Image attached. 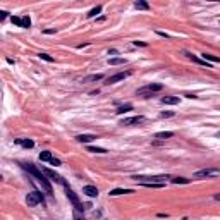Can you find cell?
Returning <instances> with one entry per match:
<instances>
[{
  "label": "cell",
  "mask_w": 220,
  "mask_h": 220,
  "mask_svg": "<svg viewBox=\"0 0 220 220\" xmlns=\"http://www.w3.org/2000/svg\"><path fill=\"white\" fill-rule=\"evenodd\" d=\"M163 88V84L160 83H151L148 86H145V88H141V90L136 91V95H146V93H157V91H162Z\"/></svg>",
  "instance_id": "cell-5"
},
{
  "label": "cell",
  "mask_w": 220,
  "mask_h": 220,
  "mask_svg": "<svg viewBox=\"0 0 220 220\" xmlns=\"http://www.w3.org/2000/svg\"><path fill=\"white\" fill-rule=\"evenodd\" d=\"M115 53H117V50H114V48H112V50H109V55H115Z\"/></svg>",
  "instance_id": "cell-35"
},
{
  "label": "cell",
  "mask_w": 220,
  "mask_h": 220,
  "mask_svg": "<svg viewBox=\"0 0 220 220\" xmlns=\"http://www.w3.org/2000/svg\"><path fill=\"white\" fill-rule=\"evenodd\" d=\"M76 139L79 141V143H91L93 139H96V136L95 134H79Z\"/></svg>",
  "instance_id": "cell-11"
},
{
  "label": "cell",
  "mask_w": 220,
  "mask_h": 220,
  "mask_svg": "<svg viewBox=\"0 0 220 220\" xmlns=\"http://www.w3.org/2000/svg\"><path fill=\"white\" fill-rule=\"evenodd\" d=\"M172 136H174L172 131H165V132H158L155 138H158V139H169V138H172Z\"/></svg>",
  "instance_id": "cell-21"
},
{
  "label": "cell",
  "mask_w": 220,
  "mask_h": 220,
  "mask_svg": "<svg viewBox=\"0 0 220 220\" xmlns=\"http://www.w3.org/2000/svg\"><path fill=\"white\" fill-rule=\"evenodd\" d=\"M22 28H31V19L28 17V16L22 17Z\"/></svg>",
  "instance_id": "cell-27"
},
{
  "label": "cell",
  "mask_w": 220,
  "mask_h": 220,
  "mask_svg": "<svg viewBox=\"0 0 220 220\" xmlns=\"http://www.w3.org/2000/svg\"><path fill=\"white\" fill-rule=\"evenodd\" d=\"M50 163L57 167V165H60V160H59V158H52V160H50Z\"/></svg>",
  "instance_id": "cell-30"
},
{
  "label": "cell",
  "mask_w": 220,
  "mask_h": 220,
  "mask_svg": "<svg viewBox=\"0 0 220 220\" xmlns=\"http://www.w3.org/2000/svg\"><path fill=\"white\" fill-rule=\"evenodd\" d=\"M132 179L141 184H165L169 175H132Z\"/></svg>",
  "instance_id": "cell-2"
},
{
  "label": "cell",
  "mask_w": 220,
  "mask_h": 220,
  "mask_svg": "<svg viewBox=\"0 0 220 220\" xmlns=\"http://www.w3.org/2000/svg\"><path fill=\"white\" fill-rule=\"evenodd\" d=\"M107 62H109V65H120V64H126L127 60L122 57H115V59H109Z\"/></svg>",
  "instance_id": "cell-17"
},
{
  "label": "cell",
  "mask_w": 220,
  "mask_h": 220,
  "mask_svg": "<svg viewBox=\"0 0 220 220\" xmlns=\"http://www.w3.org/2000/svg\"><path fill=\"white\" fill-rule=\"evenodd\" d=\"M213 198H215V200H217V201H220V193H217V194H215Z\"/></svg>",
  "instance_id": "cell-36"
},
{
  "label": "cell",
  "mask_w": 220,
  "mask_h": 220,
  "mask_svg": "<svg viewBox=\"0 0 220 220\" xmlns=\"http://www.w3.org/2000/svg\"><path fill=\"white\" fill-rule=\"evenodd\" d=\"M16 143L21 145V146H24V148H33V146H35V143L31 139H16Z\"/></svg>",
  "instance_id": "cell-18"
},
{
  "label": "cell",
  "mask_w": 220,
  "mask_h": 220,
  "mask_svg": "<svg viewBox=\"0 0 220 220\" xmlns=\"http://www.w3.org/2000/svg\"><path fill=\"white\" fill-rule=\"evenodd\" d=\"M45 33H47V35H53V33H55V29H45Z\"/></svg>",
  "instance_id": "cell-34"
},
{
  "label": "cell",
  "mask_w": 220,
  "mask_h": 220,
  "mask_svg": "<svg viewBox=\"0 0 220 220\" xmlns=\"http://www.w3.org/2000/svg\"><path fill=\"white\" fill-rule=\"evenodd\" d=\"M83 193H84L86 196H90V198H96V196H98V189H96L95 186H84V188H83Z\"/></svg>",
  "instance_id": "cell-10"
},
{
  "label": "cell",
  "mask_w": 220,
  "mask_h": 220,
  "mask_svg": "<svg viewBox=\"0 0 220 220\" xmlns=\"http://www.w3.org/2000/svg\"><path fill=\"white\" fill-rule=\"evenodd\" d=\"M201 59L205 60V62H208V60H210V62H219V64H220V57H217V55H211V53H203V55H201Z\"/></svg>",
  "instance_id": "cell-15"
},
{
  "label": "cell",
  "mask_w": 220,
  "mask_h": 220,
  "mask_svg": "<svg viewBox=\"0 0 220 220\" xmlns=\"http://www.w3.org/2000/svg\"><path fill=\"white\" fill-rule=\"evenodd\" d=\"M40 59L47 60V62H53V57H50L48 53H40Z\"/></svg>",
  "instance_id": "cell-28"
},
{
  "label": "cell",
  "mask_w": 220,
  "mask_h": 220,
  "mask_svg": "<svg viewBox=\"0 0 220 220\" xmlns=\"http://www.w3.org/2000/svg\"><path fill=\"white\" fill-rule=\"evenodd\" d=\"M172 115H174V112H162L160 114V117H163V119L165 117H172Z\"/></svg>",
  "instance_id": "cell-29"
},
{
  "label": "cell",
  "mask_w": 220,
  "mask_h": 220,
  "mask_svg": "<svg viewBox=\"0 0 220 220\" xmlns=\"http://www.w3.org/2000/svg\"><path fill=\"white\" fill-rule=\"evenodd\" d=\"M100 79H103V74H91V76L83 78V83H91V81H100Z\"/></svg>",
  "instance_id": "cell-14"
},
{
  "label": "cell",
  "mask_w": 220,
  "mask_h": 220,
  "mask_svg": "<svg viewBox=\"0 0 220 220\" xmlns=\"http://www.w3.org/2000/svg\"><path fill=\"white\" fill-rule=\"evenodd\" d=\"M127 193H132V189H112L109 194L110 196H119V194H127Z\"/></svg>",
  "instance_id": "cell-20"
},
{
  "label": "cell",
  "mask_w": 220,
  "mask_h": 220,
  "mask_svg": "<svg viewBox=\"0 0 220 220\" xmlns=\"http://www.w3.org/2000/svg\"><path fill=\"white\" fill-rule=\"evenodd\" d=\"M134 7L139 9V10H148V9H150L148 2H145V0H138V2H134Z\"/></svg>",
  "instance_id": "cell-16"
},
{
  "label": "cell",
  "mask_w": 220,
  "mask_h": 220,
  "mask_svg": "<svg viewBox=\"0 0 220 220\" xmlns=\"http://www.w3.org/2000/svg\"><path fill=\"white\" fill-rule=\"evenodd\" d=\"M134 45H136V47H138V45H139V47H146L145 41H134Z\"/></svg>",
  "instance_id": "cell-33"
},
{
  "label": "cell",
  "mask_w": 220,
  "mask_h": 220,
  "mask_svg": "<svg viewBox=\"0 0 220 220\" xmlns=\"http://www.w3.org/2000/svg\"><path fill=\"white\" fill-rule=\"evenodd\" d=\"M186 55H188V57H189V59L193 60V62H196V64H200V65H206V69H210V67H211V65L208 64V62H205L203 59H198V57H194L193 53H186Z\"/></svg>",
  "instance_id": "cell-13"
},
{
  "label": "cell",
  "mask_w": 220,
  "mask_h": 220,
  "mask_svg": "<svg viewBox=\"0 0 220 220\" xmlns=\"http://www.w3.org/2000/svg\"><path fill=\"white\" fill-rule=\"evenodd\" d=\"M217 138H220V131H219V132H217Z\"/></svg>",
  "instance_id": "cell-38"
},
{
  "label": "cell",
  "mask_w": 220,
  "mask_h": 220,
  "mask_svg": "<svg viewBox=\"0 0 220 220\" xmlns=\"http://www.w3.org/2000/svg\"><path fill=\"white\" fill-rule=\"evenodd\" d=\"M65 194H67V198H69V201L74 205V208L78 211H83L84 210V206H83V203L79 201V198H78V194L74 193V191L70 189V188H65Z\"/></svg>",
  "instance_id": "cell-4"
},
{
  "label": "cell",
  "mask_w": 220,
  "mask_h": 220,
  "mask_svg": "<svg viewBox=\"0 0 220 220\" xmlns=\"http://www.w3.org/2000/svg\"><path fill=\"white\" fill-rule=\"evenodd\" d=\"M52 158H53V157H52L50 151H41V153H40V160L41 162H50Z\"/></svg>",
  "instance_id": "cell-22"
},
{
  "label": "cell",
  "mask_w": 220,
  "mask_h": 220,
  "mask_svg": "<svg viewBox=\"0 0 220 220\" xmlns=\"http://www.w3.org/2000/svg\"><path fill=\"white\" fill-rule=\"evenodd\" d=\"M139 122H145V117L143 115H134V117H129V119H124L120 122V126H134V124H139Z\"/></svg>",
  "instance_id": "cell-9"
},
{
  "label": "cell",
  "mask_w": 220,
  "mask_h": 220,
  "mask_svg": "<svg viewBox=\"0 0 220 220\" xmlns=\"http://www.w3.org/2000/svg\"><path fill=\"white\" fill-rule=\"evenodd\" d=\"M21 167H22V169L26 170V172H29L31 175H33L35 179H36L38 182H40V184H41V188H43V189L47 191L48 194H52V186H50V182H48L47 175H45V174H43L41 170H38L36 167H35V165H33V163H21Z\"/></svg>",
  "instance_id": "cell-1"
},
{
  "label": "cell",
  "mask_w": 220,
  "mask_h": 220,
  "mask_svg": "<svg viewBox=\"0 0 220 220\" xmlns=\"http://www.w3.org/2000/svg\"><path fill=\"white\" fill-rule=\"evenodd\" d=\"M101 12V5H96V7H93V9L88 12V17H95L96 14H100Z\"/></svg>",
  "instance_id": "cell-23"
},
{
  "label": "cell",
  "mask_w": 220,
  "mask_h": 220,
  "mask_svg": "<svg viewBox=\"0 0 220 220\" xmlns=\"http://www.w3.org/2000/svg\"><path fill=\"white\" fill-rule=\"evenodd\" d=\"M10 21H12V24H16V26H19V28H22V17H17V16H12V17H10Z\"/></svg>",
  "instance_id": "cell-26"
},
{
  "label": "cell",
  "mask_w": 220,
  "mask_h": 220,
  "mask_svg": "<svg viewBox=\"0 0 220 220\" xmlns=\"http://www.w3.org/2000/svg\"><path fill=\"white\" fill-rule=\"evenodd\" d=\"M162 103H165V105H177L179 103V96H163Z\"/></svg>",
  "instance_id": "cell-12"
},
{
  "label": "cell",
  "mask_w": 220,
  "mask_h": 220,
  "mask_svg": "<svg viewBox=\"0 0 220 220\" xmlns=\"http://www.w3.org/2000/svg\"><path fill=\"white\" fill-rule=\"evenodd\" d=\"M88 151H91V153H107L105 148H98V146H88Z\"/></svg>",
  "instance_id": "cell-25"
},
{
  "label": "cell",
  "mask_w": 220,
  "mask_h": 220,
  "mask_svg": "<svg viewBox=\"0 0 220 220\" xmlns=\"http://www.w3.org/2000/svg\"><path fill=\"white\" fill-rule=\"evenodd\" d=\"M74 220H84V219H83V217H78V215H76V219H74Z\"/></svg>",
  "instance_id": "cell-37"
},
{
  "label": "cell",
  "mask_w": 220,
  "mask_h": 220,
  "mask_svg": "<svg viewBox=\"0 0 220 220\" xmlns=\"http://www.w3.org/2000/svg\"><path fill=\"white\" fill-rule=\"evenodd\" d=\"M172 184H189V179H186V177H175V179H172Z\"/></svg>",
  "instance_id": "cell-24"
},
{
  "label": "cell",
  "mask_w": 220,
  "mask_h": 220,
  "mask_svg": "<svg viewBox=\"0 0 220 220\" xmlns=\"http://www.w3.org/2000/svg\"><path fill=\"white\" fill-rule=\"evenodd\" d=\"M129 110H132V105H131V103H126V105H120L115 112H117L119 115H122V114H126V112H129Z\"/></svg>",
  "instance_id": "cell-19"
},
{
  "label": "cell",
  "mask_w": 220,
  "mask_h": 220,
  "mask_svg": "<svg viewBox=\"0 0 220 220\" xmlns=\"http://www.w3.org/2000/svg\"><path fill=\"white\" fill-rule=\"evenodd\" d=\"M5 17H7V12H5V10H2V12H0V21H4Z\"/></svg>",
  "instance_id": "cell-31"
},
{
  "label": "cell",
  "mask_w": 220,
  "mask_h": 220,
  "mask_svg": "<svg viewBox=\"0 0 220 220\" xmlns=\"http://www.w3.org/2000/svg\"><path fill=\"white\" fill-rule=\"evenodd\" d=\"M127 76H131V70H126V72H117V74H114V76L107 78V83H105V84H115V83H119V81L126 79Z\"/></svg>",
  "instance_id": "cell-7"
},
{
  "label": "cell",
  "mask_w": 220,
  "mask_h": 220,
  "mask_svg": "<svg viewBox=\"0 0 220 220\" xmlns=\"http://www.w3.org/2000/svg\"><path fill=\"white\" fill-rule=\"evenodd\" d=\"M43 174H45L47 177H50L52 180H55V182H59V184H62V186H65V188H69V186H67V182H65V180L62 179V177H60L59 174H55L53 170H50V169H43Z\"/></svg>",
  "instance_id": "cell-8"
},
{
  "label": "cell",
  "mask_w": 220,
  "mask_h": 220,
  "mask_svg": "<svg viewBox=\"0 0 220 220\" xmlns=\"http://www.w3.org/2000/svg\"><path fill=\"white\" fill-rule=\"evenodd\" d=\"M26 203H28V206H36L40 203H45V198H43V194L40 191H33L26 196Z\"/></svg>",
  "instance_id": "cell-3"
},
{
  "label": "cell",
  "mask_w": 220,
  "mask_h": 220,
  "mask_svg": "<svg viewBox=\"0 0 220 220\" xmlns=\"http://www.w3.org/2000/svg\"><path fill=\"white\" fill-rule=\"evenodd\" d=\"M220 175V169H201L194 172V177H217Z\"/></svg>",
  "instance_id": "cell-6"
},
{
  "label": "cell",
  "mask_w": 220,
  "mask_h": 220,
  "mask_svg": "<svg viewBox=\"0 0 220 220\" xmlns=\"http://www.w3.org/2000/svg\"><path fill=\"white\" fill-rule=\"evenodd\" d=\"M157 35H158V36H163V38H169V35H167V33H162V31H157Z\"/></svg>",
  "instance_id": "cell-32"
}]
</instances>
